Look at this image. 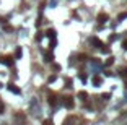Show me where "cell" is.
I'll return each mask as SVG.
<instances>
[{"label":"cell","mask_w":127,"mask_h":125,"mask_svg":"<svg viewBox=\"0 0 127 125\" xmlns=\"http://www.w3.org/2000/svg\"><path fill=\"white\" fill-rule=\"evenodd\" d=\"M124 18H127V13H121L119 15V20H124Z\"/></svg>","instance_id":"cell-14"},{"label":"cell","mask_w":127,"mask_h":125,"mask_svg":"<svg viewBox=\"0 0 127 125\" xmlns=\"http://www.w3.org/2000/svg\"><path fill=\"white\" fill-rule=\"evenodd\" d=\"M8 89H10L11 93H15V94H20V93H21L17 86H15V85H13V83H10V85H8Z\"/></svg>","instance_id":"cell-4"},{"label":"cell","mask_w":127,"mask_h":125,"mask_svg":"<svg viewBox=\"0 0 127 125\" xmlns=\"http://www.w3.org/2000/svg\"><path fill=\"white\" fill-rule=\"evenodd\" d=\"M119 75H121L122 78H126L127 76V68H121V70H119Z\"/></svg>","instance_id":"cell-10"},{"label":"cell","mask_w":127,"mask_h":125,"mask_svg":"<svg viewBox=\"0 0 127 125\" xmlns=\"http://www.w3.org/2000/svg\"><path fill=\"white\" fill-rule=\"evenodd\" d=\"M42 125H52V122H51V120H44V122H42Z\"/></svg>","instance_id":"cell-16"},{"label":"cell","mask_w":127,"mask_h":125,"mask_svg":"<svg viewBox=\"0 0 127 125\" xmlns=\"http://www.w3.org/2000/svg\"><path fill=\"white\" fill-rule=\"evenodd\" d=\"M21 54H23V52H21V47H18L17 52H15V57H17V59H20V57H21Z\"/></svg>","instance_id":"cell-12"},{"label":"cell","mask_w":127,"mask_h":125,"mask_svg":"<svg viewBox=\"0 0 127 125\" xmlns=\"http://www.w3.org/2000/svg\"><path fill=\"white\" fill-rule=\"evenodd\" d=\"M78 98H82L83 101H86V98H88V94H86V91H80V93H78Z\"/></svg>","instance_id":"cell-8"},{"label":"cell","mask_w":127,"mask_h":125,"mask_svg":"<svg viewBox=\"0 0 127 125\" xmlns=\"http://www.w3.org/2000/svg\"><path fill=\"white\" fill-rule=\"evenodd\" d=\"M46 36H47V38H52V39H54V38H55V31H54V29H49Z\"/></svg>","instance_id":"cell-9"},{"label":"cell","mask_w":127,"mask_h":125,"mask_svg":"<svg viewBox=\"0 0 127 125\" xmlns=\"http://www.w3.org/2000/svg\"><path fill=\"white\" fill-rule=\"evenodd\" d=\"M90 42L93 44L94 47H103V46H104V44H103V41H101V39H98V38H91V39H90Z\"/></svg>","instance_id":"cell-2"},{"label":"cell","mask_w":127,"mask_h":125,"mask_svg":"<svg viewBox=\"0 0 127 125\" xmlns=\"http://www.w3.org/2000/svg\"><path fill=\"white\" fill-rule=\"evenodd\" d=\"M52 59H54V57H52V54H46V55H44V60H46V62H52Z\"/></svg>","instance_id":"cell-11"},{"label":"cell","mask_w":127,"mask_h":125,"mask_svg":"<svg viewBox=\"0 0 127 125\" xmlns=\"http://www.w3.org/2000/svg\"><path fill=\"white\" fill-rule=\"evenodd\" d=\"M55 99H57V98H55V94H51V96H49V104H51V106H55V104H57Z\"/></svg>","instance_id":"cell-7"},{"label":"cell","mask_w":127,"mask_h":125,"mask_svg":"<svg viewBox=\"0 0 127 125\" xmlns=\"http://www.w3.org/2000/svg\"><path fill=\"white\" fill-rule=\"evenodd\" d=\"M80 80L82 81H86V75H80Z\"/></svg>","instance_id":"cell-17"},{"label":"cell","mask_w":127,"mask_h":125,"mask_svg":"<svg viewBox=\"0 0 127 125\" xmlns=\"http://www.w3.org/2000/svg\"><path fill=\"white\" fill-rule=\"evenodd\" d=\"M108 98H111V94H109V93H106V94H103V99H108Z\"/></svg>","instance_id":"cell-18"},{"label":"cell","mask_w":127,"mask_h":125,"mask_svg":"<svg viewBox=\"0 0 127 125\" xmlns=\"http://www.w3.org/2000/svg\"><path fill=\"white\" fill-rule=\"evenodd\" d=\"M122 47L127 50V39H126V41H122Z\"/></svg>","instance_id":"cell-15"},{"label":"cell","mask_w":127,"mask_h":125,"mask_svg":"<svg viewBox=\"0 0 127 125\" xmlns=\"http://www.w3.org/2000/svg\"><path fill=\"white\" fill-rule=\"evenodd\" d=\"M0 62H2V63H5V65H11V63H13V57H3Z\"/></svg>","instance_id":"cell-3"},{"label":"cell","mask_w":127,"mask_h":125,"mask_svg":"<svg viewBox=\"0 0 127 125\" xmlns=\"http://www.w3.org/2000/svg\"><path fill=\"white\" fill-rule=\"evenodd\" d=\"M101 83H103V78H101V76H98V75H96V76H94V78H93V85H94V86H100Z\"/></svg>","instance_id":"cell-6"},{"label":"cell","mask_w":127,"mask_h":125,"mask_svg":"<svg viewBox=\"0 0 127 125\" xmlns=\"http://www.w3.org/2000/svg\"><path fill=\"white\" fill-rule=\"evenodd\" d=\"M0 114H3V104L0 102Z\"/></svg>","instance_id":"cell-19"},{"label":"cell","mask_w":127,"mask_h":125,"mask_svg":"<svg viewBox=\"0 0 127 125\" xmlns=\"http://www.w3.org/2000/svg\"><path fill=\"white\" fill-rule=\"evenodd\" d=\"M64 106H65L67 109H72L73 106H75V102H73V98H70V96L64 98Z\"/></svg>","instance_id":"cell-1"},{"label":"cell","mask_w":127,"mask_h":125,"mask_svg":"<svg viewBox=\"0 0 127 125\" xmlns=\"http://www.w3.org/2000/svg\"><path fill=\"white\" fill-rule=\"evenodd\" d=\"M112 63H114V57H109L106 60V65H112Z\"/></svg>","instance_id":"cell-13"},{"label":"cell","mask_w":127,"mask_h":125,"mask_svg":"<svg viewBox=\"0 0 127 125\" xmlns=\"http://www.w3.org/2000/svg\"><path fill=\"white\" fill-rule=\"evenodd\" d=\"M98 21L100 23H106L108 21V15H106V13H100V15H98Z\"/></svg>","instance_id":"cell-5"}]
</instances>
